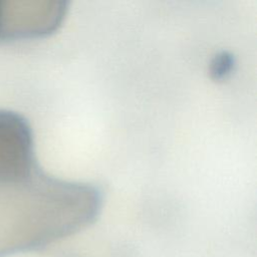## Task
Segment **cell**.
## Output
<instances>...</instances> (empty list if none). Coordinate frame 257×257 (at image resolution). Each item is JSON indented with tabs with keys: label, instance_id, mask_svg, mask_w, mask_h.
<instances>
[{
	"label": "cell",
	"instance_id": "cell-1",
	"mask_svg": "<svg viewBox=\"0 0 257 257\" xmlns=\"http://www.w3.org/2000/svg\"><path fill=\"white\" fill-rule=\"evenodd\" d=\"M102 206L93 185L50 176L36 160L0 164V256L44 248L89 226Z\"/></svg>",
	"mask_w": 257,
	"mask_h": 257
},
{
	"label": "cell",
	"instance_id": "cell-2",
	"mask_svg": "<svg viewBox=\"0 0 257 257\" xmlns=\"http://www.w3.org/2000/svg\"><path fill=\"white\" fill-rule=\"evenodd\" d=\"M67 2L0 0V41L47 36L61 25Z\"/></svg>",
	"mask_w": 257,
	"mask_h": 257
},
{
	"label": "cell",
	"instance_id": "cell-3",
	"mask_svg": "<svg viewBox=\"0 0 257 257\" xmlns=\"http://www.w3.org/2000/svg\"><path fill=\"white\" fill-rule=\"evenodd\" d=\"M233 64V59L231 55H228L227 53H222L218 55L214 62L212 63V73L215 74V77H223L226 73H228L231 70Z\"/></svg>",
	"mask_w": 257,
	"mask_h": 257
}]
</instances>
